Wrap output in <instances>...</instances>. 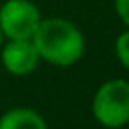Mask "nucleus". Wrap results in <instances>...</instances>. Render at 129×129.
Segmentation results:
<instances>
[{"instance_id":"8","label":"nucleus","mask_w":129,"mask_h":129,"mask_svg":"<svg viewBox=\"0 0 129 129\" xmlns=\"http://www.w3.org/2000/svg\"><path fill=\"white\" fill-rule=\"evenodd\" d=\"M2 38H4V34H2V30H0V46H2Z\"/></svg>"},{"instance_id":"3","label":"nucleus","mask_w":129,"mask_h":129,"mask_svg":"<svg viewBox=\"0 0 129 129\" xmlns=\"http://www.w3.org/2000/svg\"><path fill=\"white\" fill-rule=\"evenodd\" d=\"M42 16L30 0H6L0 6V30L8 40L32 38Z\"/></svg>"},{"instance_id":"7","label":"nucleus","mask_w":129,"mask_h":129,"mask_svg":"<svg viewBox=\"0 0 129 129\" xmlns=\"http://www.w3.org/2000/svg\"><path fill=\"white\" fill-rule=\"evenodd\" d=\"M115 10L123 20V24L129 28V0H115Z\"/></svg>"},{"instance_id":"4","label":"nucleus","mask_w":129,"mask_h":129,"mask_svg":"<svg viewBox=\"0 0 129 129\" xmlns=\"http://www.w3.org/2000/svg\"><path fill=\"white\" fill-rule=\"evenodd\" d=\"M2 48V64L8 73L22 77L32 73L38 67L40 54L32 42V38H14Z\"/></svg>"},{"instance_id":"2","label":"nucleus","mask_w":129,"mask_h":129,"mask_svg":"<svg viewBox=\"0 0 129 129\" xmlns=\"http://www.w3.org/2000/svg\"><path fill=\"white\" fill-rule=\"evenodd\" d=\"M93 117L105 127L129 123V83L123 79L105 81L93 97Z\"/></svg>"},{"instance_id":"6","label":"nucleus","mask_w":129,"mask_h":129,"mask_svg":"<svg viewBox=\"0 0 129 129\" xmlns=\"http://www.w3.org/2000/svg\"><path fill=\"white\" fill-rule=\"evenodd\" d=\"M115 52H117L119 62L129 71V28L123 34H119V38L115 42Z\"/></svg>"},{"instance_id":"5","label":"nucleus","mask_w":129,"mask_h":129,"mask_svg":"<svg viewBox=\"0 0 129 129\" xmlns=\"http://www.w3.org/2000/svg\"><path fill=\"white\" fill-rule=\"evenodd\" d=\"M46 121L34 109L18 107L10 109L0 117V129H44Z\"/></svg>"},{"instance_id":"1","label":"nucleus","mask_w":129,"mask_h":129,"mask_svg":"<svg viewBox=\"0 0 129 129\" xmlns=\"http://www.w3.org/2000/svg\"><path fill=\"white\" fill-rule=\"evenodd\" d=\"M32 42L40 58L54 67H71L85 52L83 32L64 18H42Z\"/></svg>"}]
</instances>
